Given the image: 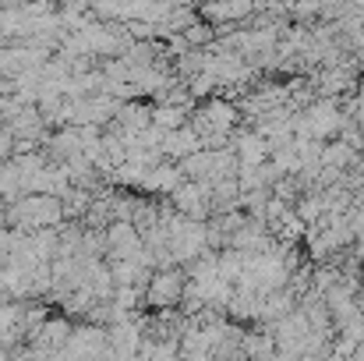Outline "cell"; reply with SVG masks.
Segmentation results:
<instances>
[{"label": "cell", "mask_w": 364, "mask_h": 361, "mask_svg": "<svg viewBox=\"0 0 364 361\" xmlns=\"http://www.w3.org/2000/svg\"><path fill=\"white\" fill-rule=\"evenodd\" d=\"M181 298H184V280H181L177 269L152 273V280H149V287H145V305H149V308L166 312V308L181 305Z\"/></svg>", "instance_id": "1"}]
</instances>
